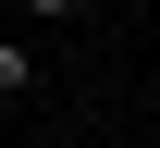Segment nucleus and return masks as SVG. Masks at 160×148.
I'll list each match as a JSON object with an SVG mask.
<instances>
[{"label":"nucleus","mask_w":160,"mask_h":148,"mask_svg":"<svg viewBox=\"0 0 160 148\" xmlns=\"http://www.w3.org/2000/svg\"><path fill=\"white\" fill-rule=\"evenodd\" d=\"M25 86H37V49H25V37H0V99H25Z\"/></svg>","instance_id":"1"}]
</instances>
